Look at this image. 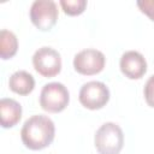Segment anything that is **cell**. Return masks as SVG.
<instances>
[{
    "label": "cell",
    "instance_id": "6da1fadb",
    "mask_svg": "<svg viewBox=\"0 0 154 154\" xmlns=\"http://www.w3.org/2000/svg\"><path fill=\"white\" fill-rule=\"evenodd\" d=\"M55 125L48 116L35 114L28 118L20 130L23 144L31 150L47 148L54 140Z\"/></svg>",
    "mask_w": 154,
    "mask_h": 154
},
{
    "label": "cell",
    "instance_id": "7a4b0ae2",
    "mask_svg": "<svg viewBox=\"0 0 154 154\" xmlns=\"http://www.w3.org/2000/svg\"><path fill=\"white\" fill-rule=\"evenodd\" d=\"M94 144L99 154H119L124 146V132L118 124L107 122L96 130Z\"/></svg>",
    "mask_w": 154,
    "mask_h": 154
},
{
    "label": "cell",
    "instance_id": "3957f363",
    "mask_svg": "<svg viewBox=\"0 0 154 154\" xmlns=\"http://www.w3.org/2000/svg\"><path fill=\"white\" fill-rule=\"evenodd\" d=\"M70 102V93L60 82H51L42 87L40 93V106L48 113L64 111Z\"/></svg>",
    "mask_w": 154,
    "mask_h": 154
},
{
    "label": "cell",
    "instance_id": "277c9868",
    "mask_svg": "<svg viewBox=\"0 0 154 154\" xmlns=\"http://www.w3.org/2000/svg\"><path fill=\"white\" fill-rule=\"evenodd\" d=\"M31 23L41 31L51 30L59 17V10L53 0H35L29 11Z\"/></svg>",
    "mask_w": 154,
    "mask_h": 154
},
{
    "label": "cell",
    "instance_id": "5b68a950",
    "mask_svg": "<svg viewBox=\"0 0 154 154\" xmlns=\"http://www.w3.org/2000/svg\"><path fill=\"white\" fill-rule=\"evenodd\" d=\"M109 89L103 82L90 81L81 87L78 100L83 107L95 111L105 107L109 101Z\"/></svg>",
    "mask_w": 154,
    "mask_h": 154
},
{
    "label": "cell",
    "instance_id": "8992f818",
    "mask_svg": "<svg viewBox=\"0 0 154 154\" xmlns=\"http://www.w3.org/2000/svg\"><path fill=\"white\" fill-rule=\"evenodd\" d=\"M32 66L42 77H54L61 71V55L52 47H41L32 55Z\"/></svg>",
    "mask_w": 154,
    "mask_h": 154
},
{
    "label": "cell",
    "instance_id": "52a82bcc",
    "mask_svg": "<svg viewBox=\"0 0 154 154\" xmlns=\"http://www.w3.org/2000/svg\"><path fill=\"white\" fill-rule=\"evenodd\" d=\"M106 64L105 54L95 48H87L78 52L73 58L75 70L84 76H93L100 73Z\"/></svg>",
    "mask_w": 154,
    "mask_h": 154
},
{
    "label": "cell",
    "instance_id": "ba28073f",
    "mask_svg": "<svg viewBox=\"0 0 154 154\" xmlns=\"http://www.w3.org/2000/svg\"><path fill=\"white\" fill-rule=\"evenodd\" d=\"M119 67L129 79H140L147 72V61L137 51H126L120 57Z\"/></svg>",
    "mask_w": 154,
    "mask_h": 154
},
{
    "label": "cell",
    "instance_id": "9c48e42d",
    "mask_svg": "<svg viewBox=\"0 0 154 154\" xmlns=\"http://www.w3.org/2000/svg\"><path fill=\"white\" fill-rule=\"evenodd\" d=\"M22 106L18 101L8 97L0 100V123L4 129L13 128L22 118Z\"/></svg>",
    "mask_w": 154,
    "mask_h": 154
},
{
    "label": "cell",
    "instance_id": "30bf717a",
    "mask_svg": "<svg viewBox=\"0 0 154 154\" xmlns=\"http://www.w3.org/2000/svg\"><path fill=\"white\" fill-rule=\"evenodd\" d=\"M10 89L22 96L29 95L35 88V79L31 73L24 70H18L13 72L8 79Z\"/></svg>",
    "mask_w": 154,
    "mask_h": 154
},
{
    "label": "cell",
    "instance_id": "8fae6325",
    "mask_svg": "<svg viewBox=\"0 0 154 154\" xmlns=\"http://www.w3.org/2000/svg\"><path fill=\"white\" fill-rule=\"evenodd\" d=\"M18 51V38L11 30L2 29L0 31V57L4 60L11 59Z\"/></svg>",
    "mask_w": 154,
    "mask_h": 154
},
{
    "label": "cell",
    "instance_id": "7c38bea8",
    "mask_svg": "<svg viewBox=\"0 0 154 154\" xmlns=\"http://www.w3.org/2000/svg\"><path fill=\"white\" fill-rule=\"evenodd\" d=\"M64 13L69 16H78L84 12L87 7L85 0H60L59 1Z\"/></svg>",
    "mask_w": 154,
    "mask_h": 154
},
{
    "label": "cell",
    "instance_id": "4fadbf2b",
    "mask_svg": "<svg viewBox=\"0 0 154 154\" xmlns=\"http://www.w3.org/2000/svg\"><path fill=\"white\" fill-rule=\"evenodd\" d=\"M143 95L147 105L154 108V75H152L147 79L143 88Z\"/></svg>",
    "mask_w": 154,
    "mask_h": 154
},
{
    "label": "cell",
    "instance_id": "5bb4252c",
    "mask_svg": "<svg viewBox=\"0 0 154 154\" xmlns=\"http://www.w3.org/2000/svg\"><path fill=\"white\" fill-rule=\"evenodd\" d=\"M136 4L141 12H143L146 16L149 17V19L154 22V0H140Z\"/></svg>",
    "mask_w": 154,
    "mask_h": 154
}]
</instances>
